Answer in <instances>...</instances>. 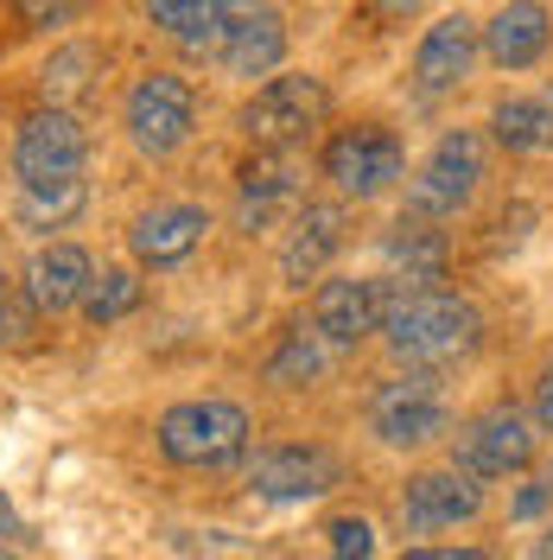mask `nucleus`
<instances>
[{
  "label": "nucleus",
  "mask_w": 553,
  "mask_h": 560,
  "mask_svg": "<svg viewBox=\"0 0 553 560\" xmlns=\"http://www.w3.org/2000/svg\"><path fill=\"white\" fill-rule=\"evenodd\" d=\"M344 248V210L338 205H306L293 217V236L280 248V280L286 287H306L325 275V261Z\"/></svg>",
  "instance_id": "16"
},
{
  "label": "nucleus",
  "mask_w": 553,
  "mask_h": 560,
  "mask_svg": "<svg viewBox=\"0 0 553 560\" xmlns=\"http://www.w3.org/2000/svg\"><path fill=\"white\" fill-rule=\"evenodd\" d=\"M363 7H369V13H381V20H408L420 0H363Z\"/></svg>",
  "instance_id": "32"
},
{
  "label": "nucleus",
  "mask_w": 553,
  "mask_h": 560,
  "mask_svg": "<svg viewBox=\"0 0 553 560\" xmlns=\"http://www.w3.org/2000/svg\"><path fill=\"white\" fill-rule=\"evenodd\" d=\"M248 446V415L236 401H178L160 415V453L173 465H230Z\"/></svg>",
  "instance_id": "2"
},
{
  "label": "nucleus",
  "mask_w": 553,
  "mask_h": 560,
  "mask_svg": "<svg viewBox=\"0 0 553 560\" xmlns=\"http://www.w3.org/2000/svg\"><path fill=\"white\" fill-rule=\"evenodd\" d=\"M548 497H553V485H528V490H516V503H509V516H516V523H534V516L548 510Z\"/></svg>",
  "instance_id": "30"
},
{
  "label": "nucleus",
  "mask_w": 553,
  "mask_h": 560,
  "mask_svg": "<svg viewBox=\"0 0 553 560\" xmlns=\"http://www.w3.org/2000/svg\"><path fill=\"white\" fill-rule=\"evenodd\" d=\"M451 458H458L464 478H516V471H528V458H534V427L516 408H490V415H478L458 433Z\"/></svg>",
  "instance_id": "9"
},
{
  "label": "nucleus",
  "mask_w": 553,
  "mask_h": 560,
  "mask_svg": "<svg viewBox=\"0 0 553 560\" xmlns=\"http://www.w3.org/2000/svg\"><path fill=\"white\" fill-rule=\"evenodd\" d=\"M490 128L509 153H548L553 147V90L541 96H503L490 108Z\"/></svg>",
  "instance_id": "21"
},
{
  "label": "nucleus",
  "mask_w": 553,
  "mask_h": 560,
  "mask_svg": "<svg viewBox=\"0 0 553 560\" xmlns=\"http://www.w3.org/2000/svg\"><path fill=\"white\" fill-rule=\"evenodd\" d=\"M90 185L83 178H45V185H20V223L33 230H64L70 217L83 210Z\"/></svg>",
  "instance_id": "24"
},
{
  "label": "nucleus",
  "mask_w": 553,
  "mask_h": 560,
  "mask_svg": "<svg viewBox=\"0 0 553 560\" xmlns=\"http://www.w3.org/2000/svg\"><path fill=\"white\" fill-rule=\"evenodd\" d=\"M401 560H490L484 548H408Z\"/></svg>",
  "instance_id": "31"
},
{
  "label": "nucleus",
  "mask_w": 553,
  "mask_h": 560,
  "mask_svg": "<svg viewBox=\"0 0 553 560\" xmlns=\"http://www.w3.org/2000/svg\"><path fill=\"white\" fill-rule=\"evenodd\" d=\"M478 510H484V485L464 478L458 465H451V471H420V478H408V490H401V523L414 528V535L458 528V523H471Z\"/></svg>",
  "instance_id": "11"
},
{
  "label": "nucleus",
  "mask_w": 553,
  "mask_h": 560,
  "mask_svg": "<svg viewBox=\"0 0 553 560\" xmlns=\"http://www.w3.org/2000/svg\"><path fill=\"white\" fill-rule=\"evenodd\" d=\"M381 338L414 370H446L484 345V313L446 287H401V280L388 287L381 280Z\"/></svg>",
  "instance_id": "1"
},
{
  "label": "nucleus",
  "mask_w": 553,
  "mask_h": 560,
  "mask_svg": "<svg viewBox=\"0 0 553 560\" xmlns=\"http://www.w3.org/2000/svg\"><path fill=\"white\" fill-rule=\"evenodd\" d=\"M90 255L77 243H51L33 255V268H26V300H33L38 313H70V306H83V293H90Z\"/></svg>",
  "instance_id": "18"
},
{
  "label": "nucleus",
  "mask_w": 553,
  "mask_h": 560,
  "mask_svg": "<svg viewBox=\"0 0 553 560\" xmlns=\"http://www.w3.org/2000/svg\"><path fill=\"white\" fill-rule=\"evenodd\" d=\"M204 230H210V217L198 205H160L128 230V248L146 268H173V261H185L191 248L204 243Z\"/></svg>",
  "instance_id": "17"
},
{
  "label": "nucleus",
  "mask_w": 553,
  "mask_h": 560,
  "mask_svg": "<svg viewBox=\"0 0 553 560\" xmlns=\"http://www.w3.org/2000/svg\"><path fill=\"white\" fill-rule=\"evenodd\" d=\"M311 331L331 350H350L381 331V280H325L311 300Z\"/></svg>",
  "instance_id": "12"
},
{
  "label": "nucleus",
  "mask_w": 553,
  "mask_h": 560,
  "mask_svg": "<svg viewBox=\"0 0 553 560\" xmlns=\"http://www.w3.org/2000/svg\"><path fill=\"white\" fill-rule=\"evenodd\" d=\"M90 77H96V51L90 45H64V51H51V65L38 70V90H45L51 108H64L90 90Z\"/></svg>",
  "instance_id": "25"
},
{
  "label": "nucleus",
  "mask_w": 553,
  "mask_h": 560,
  "mask_svg": "<svg viewBox=\"0 0 553 560\" xmlns=\"http://www.w3.org/2000/svg\"><path fill=\"white\" fill-rule=\"evenodd\" d=\"M248 7H268V0H146V13H153V26H166L178 45H191V51H216V38L223 26L248 13Z\"/></svg>",
  "instance_id": "20"
},
{
  "label": "nucleus",
  "mask_w": 553,
  "mask_h": 560,
  "mask_svg": "<svg viewBox=\"0 0 553 560\" xmlns=\"http://www.w3.org/2000/svg\"><path fill=\"white\" fill-rule=\"evenodd\" d=\"M325 83L318 77H268L255 96L243 103V135L255 147H299V140L325 121Z\"/></svg>",
  "instance_id": "4"
},
{
  "label": "nucleus",
  "mask_w": 553,
  "mask_h": 560,
  "mask_svg": "<svg viewBox=\"0 0 553 560\" xmlns=\"http://www.w3.org/2000/svg\"><path fill=\"white\" fill-rule=\"evenodd\" d=\"M401 166H408V153L381 121H356V128H338L325 140V178L344 198H381L401 178Z\"/></svg>",
  "instance_id": "5"
},
{
  "label": "nucleus",
  "mask_w": 553,
  "mask_h": 560,
  "mask_svg": "<svg viewBox=\"0 0 553 560\" xmlns=\"http://www.w3.org/2000/svg\"><path fill=\"white\" fill-rule=\"evenodd\" d=\"M140 306V280L128 268H103V275L90 280V293H83V318L90 325H115V318H128Z\"/></svg>",
  "instance_id": "26"
},
{
  "label": "nucleus",
  "mask_w": 553,
  "mask_h": 560,
  "mask_svg": "<svg viewBox=\"0 0 553 560\" xmlns=\"http://www.w3.org/2000/svg\"><path fill=\"white\" fill-rule=\"evenodd\" d=\"M13 7V20L26 26V33H45V26H70L77 13H90V0H7Z\"/></svg>",
  "instance_id": "28"
},
{
  "label": "nucleus",
  "mask_w": 553,
  "mask_h": 560,
  "mask_svg": "<svg viewBox=\"0 0 553 560\" xmlns=\"http://www.w3.org/2000/svg\"><path fill=\"white\" fill-rule=\"evenodd\" d=\"M548 485H553V471H548Z\"/></svg>",
  "instance_id": "37"
},
{
  "label": "nucleus",
  "mask_w": 553,
  "mask_h": 560,
  "mask_svg": "<svg viewBox=\"0 0 553 560\" xmlns=\"http://www.w3.org/2000/svg\"><path fill=\"white\" fill-rule=\"evenodd\" d=\"M38 331V306L26 300V287L13 293V287H0V350H13V345H26Z\"/></svg>",
  "instance_id": "27"
},
{
  "label": "nucleus",
  "mask_w": 553,
  "mask_h": 560,
  "mask_svg": "<svg viewBox=\"0 0 553 560\" xmlns=\"http://www.w3.org/2000/svg\"><path fill=\"white\" fill-rule=\"evenodd\" d=\"M471 65H478V26H471L464 13H446V20H433L426 38H420L414 83L426 96H446V90H458V83L471 77Z\"/></svg>",
  "instance_id": "14"
},
{
  "label": "nucleus",
  "mask_w": 553,
  "mask_h": 560,
  "mask_svg": "<svg viewBox=\"0 0 553 560\" xmlns=\"http://www.w3.org/2000/svg\"><path fill=\"white\" fill-rule=\"evenodd\" d=\"M534 420H541V427L553 433V376L541 383V395H534Z\"/></svg>",
  "instance_id": "34"
},
{
  "label": "nucleus",
  "mask_w": 553,
  "mask_h": 560,
  "mask_svg": "<svg viewBox=\"0 0 553 560\" xmlns=\"http://www.w3.org/2000/svg\"><path fill=\"white\" fill-rule=\"evenodd\" d=\"M299 205V166H293V147H261L243 166L236 185V223L243 230H268L280 210Z\"/></svg>",
  "instance_id": "13"
},
{
  "label": "nucleus",
  "mask_w": 553,
  "mask_h": 560,
  "mask_svg": "<svg viewBox=\"0 0 553 560\" xmlns=\"http://www.w3.org/2000/svg\"><path fill=\"white\" fill-rule=\"evenodd\" d=\"M280 58H286V20H280L274 7L236 13L223 26V38H216V65L230 70V77H268V70H280Z\"/></svg>",
  "instance_id": "15"
},
{
  "label": "nucleus",
  "mask_w": 553,
  "mask_h": 560,
  "mask_svg": "<svg viewBox=\"0 0 553 560\" xmlns=\"http://www.w3.org/2000/svg\"><path fill=\"white\" fill-rule=\"evenodd\" d=\"M446 255L451 243L439 236V230H426V223H395V236H388V261L401 268V287H433V280H446Z\"/></svg>",
  "instance_id": "22"
},
{
  "label": "nucleus",
  "mask_w": 553,
  "mask_h": 560,
  "mask_svg": "<svg viewBox=\"0 0 553 560\" xmlns=\"http://www.w3.org/2000/svg\"><path fill=\"white\" fill-rule=\"evenodd\" d=\"M325 363H331V345L311 331V325H286V338L274 345V357H268V383L280 388H306L325 376Z\"/></svg>",
  "instance_id": "23"
},
{
  "label": "nucleus",
  "mask_w": 553,
  "mask_h": 560,
  "mask_svg": "<svg viewBox=\"0 0 553 560\" xmlns=\"http://www.w3.org/2000/svg\"><path fill=\"white\" fill-rule=\"evenodd\" d=\"M0 535H7V541H26V523H20V510H13L7 497H0Z\"/></svg>",
  "instance_id": "33"
},
{
  "label": "nucleus",
  "mask_w": 553,
  "mask_h": 560,
  "mask_svg": "<svg viewBox=\"0 0 553 560\" xmlns=\"http://www.w3.org/2000/svg\"><path fill=\"white\" fill-rule=\"evenodd\" d=\"M248 485L268 503H306V497H325L338 485V458L318 446H268L248 458Z\"/></svg>",
  "instance_id": "10"
},
{
  "label": "nucleus",
  "mask_w": 553,
  "mask_h": 560,
  "mask_svg": "<svg viewBox=\"0 0 553 560\" xmlns=\"http://www.w3.org/2000/svg\"><path fill=\"white\" fill-rule=\"evenodd\" d=\"M0 560H13V555H0Z\"/></svg>",
  "instance_id": "36"
},
{
  "label": "nucleus",
  "mask_w": 553,
  "mask_h": 560,
  "mask_svg": "<svg viewBox=\"0 0 553 560\" xmlns=\"http://www.w3.org/2000/svg\"><path fill=\"white\" fill-rule=\"evenodd\" d=\"M121 121H128V140H134L140 153L166 160L198 128V96H191V83L173 77V70H146L134 90H128V103H121Z\"/></svg>",
  "instance_id": "3"
},
{
  "label": "nucleus",
  "mask_w": 553,
  "mask_h": 560,
  "mask_svg": "<svg viewBox=\"0 0 553 560\" xmlns=\"http://www.w3.org/2000/svg\"><path fill=\"white\" fill-rule=\"evenodd\" d=\"M325 535H331V560H369L376 555V528L363 523V516H338Z\"/></svg>",
  "instance_id": "29"
},
{
  "label": "nucleus",
  "mask_w": 553,
  "mask_h": 560,
  "mask_svg": "<svg viewBox=\"0 0 553 560\" xmlns=\"http://www.w3.org/2000/svg\"><path fill=\"white\" fill-rule=\"evenodd\" d=\"M478 178H484V140L471 135V128H451V135L426 153V166H420L408 198H414L420 217H451V210L471 205Z\"/></svg>",
  "instance_id": "8"
},
{
  "label": "nucleus",
  "mask_w": 553,
  "mask_h": 560,
  "mask_svg": "<svg viewBox=\"0 0 553 560\" xmlns=\"http://www.w3.org/2000/svg\"><path fill=\"white\" fill-rule=\"evenodd\" d=\"M548 38H553L548 7H541V0H509V7L484 26V51H490L496 70H528V65H541Z\"/></svg>",
  "instance_id": "19"
},
{
  "label": "nucleus",
  "mask_w": 553,
  "mask_h": 560,
  "mask_svg": "<svg viewBox=\"0 0 553 560\" xmlns=\"http://www.w3.org/2000/svg\"><path fill=\"white\" fill-rule=\"evenodd\" d=\"M369 427H376L381 446H426L451 427V408L433 376H401V383H381L369 401Z\"/></svg>",
  "instance_id": "7"
},
{
  "label": "nucleus",
  "mask_w": 553,
  "mask_h": 560,
  "mask_svg": "<svg viewBox=\"0 0 553 560\" xmlns=\"http://www.w3.org/2000/svg\"><path fill=\"white\" fill-rule=\"evenodd\" d=\"M83 160H90V135L70 108H38L20 121V140H13V173L20 185H45V178H83Z\"/></svg>",
  "instance_id": "6"
},
{
  "label": "nucleus",
  "mask_w": 553,
  "mask_h": 560,
  "mask_svg": "<svg viewBox=\"0 0 553 560\" xmlns=\"http://www.w3.org/2000/svg\"><path fill=\"white\" fill-rule=\"evenodd\" d=\"M541 555H548V560H553V541H548V548H541Z\"/></svg>",
  "instance_id": "35"
}]
</instances>
